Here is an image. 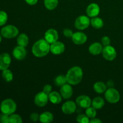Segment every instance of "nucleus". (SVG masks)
Wrapping results in <instances>:
<instances>
[{
	"label": "nucleus",
	"instance_id": "obj_37",
	"mask_svg": "<svg viewBox=\"0 0 123 123\" xmlns=\"http://www.w3.org/2000/svg\"><path fill=\"white\" fill-rule=\"evenodd\" d=\"M25 2L29 5L31 6H33V5L36 4L38 2V0H25Z\"/></svg>",
	"mask_w": 123,
	"mask_h": 123
},
{
	"label": "nucleus",
	"instance_id": "obj_30",
	"mask_svg": "<svg viewBox=\"0 0 123 123\" xmlns=\"http://www.w3.org/2000/svg\"><path fill=\"white\" fill-rule=\"evenodd\" d=\"M8 20V16L4 11H0V26H3Z\"/></svg>",
	"mask_w": 123,
	"mask_h": 123
},
{
	"label": "nucleus",
	"instance_id": "obj_9",
	"mask_svg": "<svg viewBox=\"0 0 123 123\" xmlns=\"http://www.w3.org/2000/svg\"><path fill=\"white\" fill-rule=\"evenodd\" d=\"M91 103L92 101L91 98L88 96L85 95L79 96L76 100V103L77 105L80 108H84V109H86L88 107L91 106Z\"/></svg>",
	"mask_w": 123,
	"mask_h": 123
},
{
	"label": "nucleus",
	"instance_id": "obj_34",
	"mask_svg": "<svg viewBox=\"0 0 123 123\" xmlns=\"http://www.w3.org/2000/svg\"><path fill=\"white\" fill-rule=\"evenodd\" d=\"M102 43L104 46L110 45L111 39L109 38V37H108V36H104V37H102Z\"/></svg>",
	"mask_w": 123,
	"mask_h": 123
},
{
	"label": "nucleus",
	"instance_id": "obj_11",
	"mask_svg": "<svg viewBox=\"0 0 123 123\" xmlns=\"http://www.w3.org/2000/svg\"><path fill=\"white\" fill-rule=\"evenodd\" d=\"M61 109L64 114L70 115L76 110V105L73 101H67L62 105Z\"/></svg>",
	"mask_w": 123,
	"mask_h": 123
},
{
	"label": "nucleus",
	"instance_id": "obj_8",
	"mask_svg": "<svg viewBox=\"0 0 123 123\" xmlns=\"http://www.w3.org/2000/svg\"><path fill=\"white\" fill-rule=\"evenodd\" d=\"M48 100H49V96L43 91L38 92L34 97L35 104L39 107H43L46 105Z\"/></svg>",
	"mask_w": 123,
	"mask_h": 123
},
{
	"label": "nucleus",
	"instance_id": "obj_23",
	"mask_svg": "<svg viewBox=\"0 0 123 123\" xmlns=\"http://www.w3.org/2000/svg\"><path fill=\"white\" fill-rule=\"evenodd\" d=\"M91 25L94 28L100 29L103 27L104 25V22L101 18L96 16L91 19Z\"/></svg>",
	"mask_w": 123,
	"mask_h": 123
},
{
	"label": "nucleus",
	"instance_id": "obj_16",
	"mask_svg": "<svg viewBox=\"0 0 123 123\" xmlns=\"http://www.w3.org/2000/svg\"><path fill=\"white\" fill-rule=\"evenodd\" d=\"M73 43L76 44H82L87 40V36L82 32H76L73 33L72 37Z\"/></svg>",
	"mask_w": 123,
	"mask_h": 123
},
{
	"label": "nucleus",
	"instance_id": "obj_3",
	"mask_svg": "<svg viewBox=\"0 0 123 123\" xmlns=\"http://www.w3.org/2000/svg\"><path fill=\"white\" fill-rule=\"evenodd\" d=\"M17 106L15 102L11 98H7L1 102L0 110L2 114L10 115L15 112Z\"/></svg>",
	"mask_w": 123,
	"mask_h": 123
},
{
	"label": "nucleus",
	"instance_id": "obj_24",
	"mask_svg": "<svg viewBox=\"0 0 123 123\" xmlns=\"http://www.w3.org/2000/svg\"><path fill=\"white\" fill-rule=\"evenodd\" d=\"M94 90L96 91L97 93H103L104 92H105L107 90L106 85H105V84L102 82H97L95 83L94 85Z\"/></svg>",
	"mask_w": 123,
	"mask_h": 123
},
{
	"label": "nucleus",
	"instance_id": "obj_19",
	"mask_svg": "<svg viewBox=\"0 0 123 123\" xmlns=\"http://www.w3.org/2000/svg\"><path fill=\"white\" fill-rule=\"evenodd\" d=\"M49 100L53 104H59L62 101V96L56 91H52L49 95Z\"/></svg>",
	"mask_w": 123,
	"mask_h": 123
},
{
	"label": "nucleus",
	"instance_id": "obj_2",
	"mask_svg": "<svg viewBox=\"0 0 123 123\" xmlns=\"http://www.w3.org/2000/svg\"><path fill=\"white\" fill-rule=\"evenodd\" d=\"M67 82L72 85H78L81 82L83 77L82 69L80 67L74 66L67 72L66 75Z\"/></svg>",
	"mask_w": 123,
	"mask_h": 123
},
{
	"label": "nucleus",
	"instance_id": "obj_10",
	"mask_svg": "<svg viewBox=\"0 0 123 123\" xmlns=\"http://www.w3.org/2000/svg\"><path fill=\"white\" fill-rule=\"evenodd\" d=\"M10 56L7 53L0 54V70H4L8 68L11 64Z\"/></svg>",
	"mask_w": 123,
	"mask_h": 123
},
{
	"label": "nucleus",
	"instance_id": "obj_6",
	"mask_svg": "<svg viewBox=\"0 0 123 123\" xmlns=\"http://www.w3.org/2000/svg\"><path fill=\"white\" fill-rule=\"evenodd\" d=\"M91 24L90 18L86 16L82 15L78 17L74 22V26L79 30H84L87 28Z\"/></svg>",
	"mask_w": 123,
	"mask_h": 123
},
{
	"label": "nucleus",
	"instance_id": "obj_33",
	"mask_svg": "<svg viewBox=\"0 0 123 123\" xmlns=\"http://www.w3.org/2000/svg\"><path fill=\"white\" fill-rule=\"evenodd\" d=\"M63 34L65 37H67V38H72L73 35V32L72 30H70L68 28L65 29L63 31Z\"/></svg>",
	"mask_w": 123,
	"mask_h": 123
},
{
	"label": "nucleus",
	"instance_id": "obj_27",
	"mask_svg": "<svg viewBox=\"0 0 123 123\" xmlns=\"http://www.w3.org/2000/svg\"><path fill=\"white\" fill-rule=\"evenodd\" d=\"M67 82V79H66V76L62 75V74H60V75L58 76L57 77H56V78L54 80V83H55V85L57 86H61L63 85L66 84Z\"/></svg>",
	"mask_w": 123,
	"mask_h": 123
},
{
	"label": "nucleus",
	"instance_id": "obj_26",
	"mask_svg": "<svg viewBox=\"0 0 123 123\" xmlns=\"http://www.w3.org/2000/svg\"><path fill=\"white\" fill-rule=\"evenodd\" d=\"M2 77L5 81L7 82H10L12 81V80H13V74L10 70L7 68V69L2 70Z\"/></svg>",
	"mask_w": 123,
	"mask_h": 123
},
{
	"label": "nucleus",
	"instance_id": "obj_1",
	"mask_svg": "<svg viewBox=\"0 0 123 123\" xmlns=\"http://www.w3.org/2000/svg\"><path fill=\"white\" fill-rule=\"evenodd\" d=\"M50 45L45 39H40L34 44L32 48V52L35 56L43 57L49 54Z\"/></svg>",
	"mask_w": 123,
	"mask_h": 123
},
{
	"label": "nucleus",
	"instance_id": "obj_29",
	"mask_svg": "<svg viewBox=\"0 0 123 123\" xmlns=\"http://www.w3.org/2000/svg\"><path fill=\"white\" fill-rule=\"evenodd\" d=\"M22 119L20 115L18 114H12L10 115V123H21Z\"/></svg>",
	"mask_w": 123,
	"mask_h": 123
},
{
	"label": "nucleus",
	"instance_id": "obj_5",
	"mask_svg": "<svg viewBox=\"0 0 123 123\" xmlns=\"http://www.w3.org/2000/svg\"><path fill=\"white\" fill-rule=\"evenodd\" d=\"M106 100L111 103H117L120 99V92L115 88H109L105 91V94Z\"/></svg>",
	"mask_w": 123,
	"mask_h": 123
},
{
	"label": "nucleus",
	"instance_id": "obj_25",
	"mask_svg": "<svg viewBox=\"0 0 123 123\" xmlns=\"http://www.w3.org/2000/svg\"><path fill=\"white\" fill-rule=\"evenodd\" d=\"M44 6L49 10H54L58 4V0H44Z\"/></svg>",
	"mask_w": 123,
	"mask_h": 123
},
{
	"label": "nucleus",
	"instance_id": "obj_22",
	"mask_svg": "<svg viewBox=\"0 0 123 123\" xmlns=\"http://www.w3.org/2000/svg\"><path fill=\"white\" fill-rule=\"evenodd\" d=\"M91 105H92V107L96 109H100L105 105V100L103 98L100 97H95L92 100Z\"/></svg>",
	"mask_w": 123,
	"mask_h": 123
},
{
	"label": "nucleus",
	"instance_id": "obj_14",
	"mask_svg": "<svg viewBox=\"0 0 123 123\" xmlns=\"http://www.w3.org/2000/svg\"><path fill=\"white\" fill-rule=\"evenodd\" d=\"M65 50V46L64 43L60 42H55L50 45V51L54 55H60L62 54Z\"/></svg>",
	"mask_w": 123,
	"mask_h": 123
},
{
	"label": "nucleus",
	"instance_id": "obj_21",
	"mask_svg": "<svg viewBox=\"0 0 123 123\" xmlns=\"http://www.w3.org/2000/svg\"><path fill=\"white\" fill-rule=\"evenodd\" d=\"M29 38L25 34H21L17 38V43L19 46L25 48L28 44Z\"/></svg>",
	"mask_w": 123,
	"mask_h": 123
},
{
	"label": "nucleus",
	"instance_id": "obj_31",
	"mask_svg": "<svg viewBox=\"0 0 123 123\" xmlns=\"http://www.w3.org/2000/svg\"><path fill=\"white\" fill-rule=\"evenodd\" d=\"M76 121L79 123H89L90 120L86 114H79L76 118Z\"/></svg>",
	"mask_w": 123,
	"mask_h": 123
},
{
	"label": "nucleus",
	"instance_id": "obj_38",
	"mask_svg": "<svg viewBox=\"0 0 123 123\" xmlns=\"http://www.w3.org/2000/svg\"><path fill=\"white\" fill-rule=\"evenodd\" d=\"M90 123H102V121H101L100 120H99L98 118H92V120H91L90 121Z\"/></svg>",
	"mask_w": 123,
	"mask_h": 123
},
{
	"label": "nucleus",
	"instance_id": "obj_7",
	"mask_svg": "<svg viewBox=\"0 0 123 123\" xmlns=\"http://www.w3.org/2000/svg\"><path fill=\"white\" fill-rule=\"evenodd\" d=\"M102 55L108 61H113L117 57V52L115 48L111 45L106 46L103 48Z\"/></svg>",
	"mask_w": 123,
	"mask_h": 123
},
{
	"label": "nucleus",
	"instance_id": "obj_32",
	"mask_svg": "<svg viewBox=\"0 0 123 123\" xmlns=\"http://www.w3.org/2000/svg\"><path fill=\"white\" fill-rule=\"evenodd\" d=\"M0 123H10V115L2 113L0 115Z\"/></svg>",
	"mask_w": 123,
	"mask_h": 123
},
{
	"label": "nucleus",
	"instance_id": "obj_20",
	"mask_svg": "<svg viewBox=\"0 0 123 123\" xmlns=\"http://www.w3.org/2000/svg\"><path fill=\"white\" fill-rule=\"evenodd\" d=\"M54 120V115L50 112H44L40 115V121L43 123H50Z\"/></svg>",
	"mask_w": 123,
	"mask_h": 123
},
{
	"label": "nucleus",
	"instance_id": "obj_4",
	"mask_svg": "<svg viewBox=\"0 0 123 123\" xmlns=\"http://www.w3.org/2000/svg\"><path fill=\"white\" fill-rule=\"evenodd\" d=\"M19 34V30L15 26L8 25L2 28L1 34L6 38H13L16 37Z\"/></svg>",
	"mask_w": 123,
	"mask_h": 123
},
{
	"label": "nucleus",
	"instance_id": "obj_35",
	"mask_svg": "<svg viewBox=\"0 0 123 123\" xmlns=\"http://www.w3.org/2000/svg\"><path fill=\"white\" fill-rule=\"evenodd\" d=\"M52 87L51 85H49V84H47V85H44V87H43V91L48 95H49L52 92Z\"/></svg>",
	"mask_w": 123,
	"mask_h": 123
},
{
	"label": "nucleus",
	"instance_id": "obj_13",
	"mask_svg": "<svg viewBox=\"0 0 123 123\" xmlns=\"http://www.w3.org/2000/svg\"><path fill=\"white\" fill-rule=\"evenodd\" d=\"M26 54H27V52L25 48L19 45L15 47L13 50V56L18 60H24L26 57Z\"/></svg>",
	"mask_w": 123,
	"mask_h": 123
},
{
	"label": "nucleus",
	"instance_id": "obj_28",
	"mask_svg": "<svg viewBox=\"0 0 123 123\" xmlns=\"http://www.w3.org/2000/svg\"><path fill=\"white\" fill-rule=\"evenodd\" d=\"M85 114L89 118H94L96 117V115H97V112L94 108L90 106L86 108V111H85Z\"/></svg>",
	"mask_w": 123,
	"mask_h": 123
},
{
	"label": "nucleus",
	"instance_id": "obj_12",
	"mask_svg": "<svg viewBox=\"0 0 123 123\" xmlns=\"http://www.w3.org/2000/svg\"><path fill=\"white\" fill-rule=\"evenodd\" d=\"M44 38L48 43L52 44L58 40V33L54 29H49L44 34Z\"/></svg>",
	"mask_w": 123,
	"mask_h": 123
},
{
	"label": "nucleus",
	"instance_id": "obj_36",
	"mask_svg": "<svg viewBox=\"0 0 123 123\" xmlns=\"http://www.w3.org/2000/svg\"><path fill=\"white\" fill-rule=\"evenodd\" d=\"M40 119V115H38L37 113L36 112H33L30 115V120L32 121H37L38 120H39Z\"/></svg>",
	"mask_w": 123,
	"mask_h": 123
},
{
	"label": "nucleus",
	"instance_id": "obj_17",
	"mask_svg": "<svg viewBox=\"0 0 123 123\" xmlns=\"http://www.w3.org/2000/svg\"><path fill=\"white\" fill-rule=\"evenodd\" d=\"M86 14L90 18L96 17L99 14L100 7L98 4L96 3H92L89 5L86 10Z\"/></svg>",
	"mask_w": 123,
	"mask_h": 123
},
{
	"label": "nucleus",
	"instance_id": "obj_15",
	"mask_svg": "<svg viewBox=\"0 0 123 123\" xmlns=\"http://www.w3.org/2000/svg\"><path fill=\"white\" fill-rule=\"evenodd\" d=\"M73 88L70 84H64L61 86L60 88V94L62 98L64 99H68L73 95Z\"/></svg>",
	"mask_w": 123,
	"mask_h": 123
},
{
	"label": "nucleus",
	"instance_id": "obj_18",
	"mask_svg": "<svg viewBox=\"0 0 123 123\" xmlns=\"http://www.w3.org/2000/svg\"><path fill=\"white\" fill-rule=\"evenodd\" d=\"M89 52L90 54L94 55H99L102 52L103 47L102 45L99 43H94L90 46L89 47Z\"/></svg>",
	"mask_w": 123,
	"mask_h": 123
},
{
	"label": "nucleus",
	"instance_id": "obj_39",
	"mask_svg": "<svg viewBox=\"0 0 123 123\" xmlns=\"http://www.w3.org/2000/svg\"><path fill=\"white\" fill-rule=\"evenodd\" d=\"M1 41H2V35L0 34V43L1 42Z\"/></svg>",
	"mask_w": 123,
	"mask_h": 123
}]
</instances>
